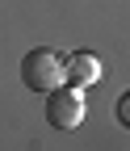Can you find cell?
I'll return each mask as SVG.
<instances>
[{
    "label": "cell",
    "instance_id": "obj_3",
    "mask_svg": "<svg viewBox=\"0 0 130 151\" xmlns=\"http://www.w3.org/2000/svg\"><path fill=\"white\" fill-rule=\"evenodd\" d=\"M101 80V59L92 50H76V55H67V84H80V88H88V84H97Z\"/></svg>",
    "mask_w": 130,
    "mask_h": 151
},
{
    "label": "cell",
    "instance_id": "obj_1",
    "mask_svg": "<svg viewBox=\"0 0 130 151\" xmlns=\"http://www.w3.org/2000/svg\"><path fill=\"white\" fill-rule=\"evenodd\" d=\"M21 80H25V88L29 92H55L59 84H67V59L63 55H55V50H46V46H38V50H29L25 59H21Z\"/></svg>",
    "mask_w": 130,
    "mask_h": 151
},
{
    "label": "cell",
    "instance_id": "obj_4",
    "mask_svg": "<svg viewBox=\"0 0 130 151\" xmlns=\"http://www.w3.org/2000/svg\"><path fill=\"white\" fill-rule=\"evenodd\" d=\"M118 122H122V126H130V92L118 101Z\"/></svg>",
    "mask_w": 130,
    "mask_h": 151
},
{
    "label": "cell",
    "instance_id": "obj_2",
    "mask_svg": "<svg viewBox=\"0 0 130 151\" xmlns=\"http://www.w3.org/2000/svg\"><path fill=\"white\" fill-rule=\"evenodd\" d=\"M84 92L80 84H59L55 92H46V122L55 130H76L84 122Z\"/></svg>",
    "mask_w": 130,
    "mask_h": 151
}]
</instances>
